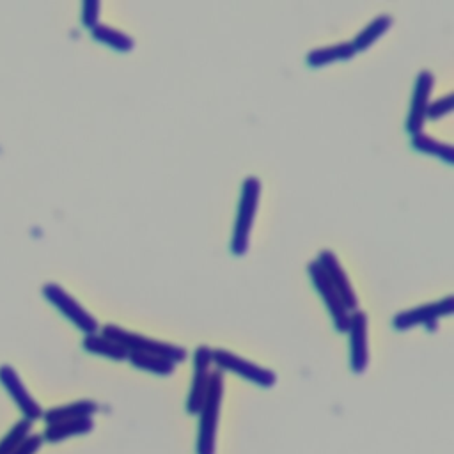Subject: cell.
<instances>
[{
	"label": "cell",
	"instance_id": "cell-3",
	"mask_svg": "<svg viewBox=\"0 0 454 454\" xmlns=\"http://www.w3.org/2000/svg\"><path fill=\"white\" fill-rule=\"evenodd\" d=\"M101 333L106 335L108 339L115 340L117 344H121L128 353H151V355H158V356H165L168 360H172L174 364H179L184 360L186 356V349L181 346H176L172 342H165L160 339H153L142 333H135L129 332L119 325H105L101 326Z\"/></svg>",
	"mask_w": 454,
	"mask_h": 454
},
{
	"label": "cell",
	"instance_id": "cell-24",
	"mask_svg": "<svg viewBox=\"0 0 454 454\" xmlns=\"http://www.w3.org/2000/svg\"><path fill=\"white\" fill-rule=\"evenodd\" d=\"M43 445V436L30 433L14 450L12 454H35Z\"/></svg>",
	"mask_w": 454,
	"mask_h": 454
},
{
	"label": "cell",
	"instance_id": "cell-18",
	"mask_svg": "<svg viewBox=\"0 0 454 454\" xmlns=\"http://www.w3.org/2000/svg\"><path fill=\"white\" fill-rule=\"evenodd\" d=\"M89 30H90V35L96 41L117 50V51H129L135 46L133 37L124 34L122 30H119L115 27H110V25H105V23H96Z\"/></svg>",
	"mask_w": 454,
	"mask_h": 454
},
{
	"label": "cell",
	"instance_id": "cell-9",
	"mask_svg": "<svg viewBox=\"0 0 454 454\" xmlns=\"http://www.w3.org/2000/svg\"><path fill=\"white\" fill-rule=\"evenodd\" d=\"M0 385L4 387V390L11 395V399L14 401L18 410L21 411V419H27V420L34 422V420L43 417V408L30 395V392L23 385L18 372L7 364L0 365Z\"/></svg>",
	"mask_w": 454,
	"mask_h": 454
},
{
	"label": "cell",
	"instance_id": "cell-10",
	"mask_svg": "<svg viewBox=\"0 0 454 454\" xmlns=\"http://www.w3.org/2000/svg\"><path fill=\"white\" fill-rule=\"evenodd\" d=\"M211 376V348L207 346H197L193 351V376L190 392L186 397V411L190 415H197L200 410V404L204 401L207 383Z\"/></svg>",
	"mask_w": 454,
	"mask_h": 454
},
{
	"label": "cell",
	"instance_id": "cell-23",
	"mask_svg": "<svg viewBox=\"0 0 454 454\" xmlns=\"http://www.w3.org/2000/svg\"><path fill=\"white\" fill-rule=\"evenodd\" d=\"M99 11L101 4L98 0H85L82 4V23L89 28H92L96 23H99Z\"/></svg>",
	"mask_w": 454,
	"mask_h": 454
},
{
	"label": "cell",
	"instance_id": "cell-11",
	"mask_svg": "<svg viewBox=\"0 0 454 454\" xmlns=\"http://www.w3.org/2000/svg\"><path fill=\"white\" fill-rule=\"evenodd\" d=\"M434 85V76L431 71L422 69L417 74L415 80V87L411 92V101H410V110L406 115V131L410 135L420 133L424 121H426V112H427V105L431 101V90Z\"/></svg>",
	"mask_w": 454,
	"mask_h": 454
},
{
	"label": "cell",
	"instance_id": "cell-4",
	"mask_svg": "<svg viewBox=\"0 0 454 454\" xmlns=\"http://www.w3.org/2000/svg\"><path fill=\"white\" fill-rule=\"evenodd\" d=\"M211 362L218 367L216 371H229L262 388H270L277 383V374L271 369L257 365L223 348L211 349Z\"/></svg>",
	"mask_w": 454,
	"mask_h": 454
},
{
	"label": "cell",
	"instance_id": "cell-22",
	"mask_svg": "<svg viewBox=\"0 0 454 454\" xmlns=\"http://www.w3.org/2000/svg\"><path fill=\"white\" fill-rule=\"evenodd\" d=\"M452 106H454V94L449 92V94H445V96H442V98H436V99L429 101L426 117H429V119H438V117L449 114V112L452 110Z\"/></svg>",
	"mask_w": 454,
	"mask_h": 454
},
{
	"label": "cell",
	"instance_id": "cell-5",
	"mask_svg": "<svg viewBox=\"0 0 454 454\" xmlns=\"http://www.w3.org/2000/svg\"><path fill=\"white\" fill-rule=\"evenodd\" d=\"M43 296L62 314L66 316L78 330H82L85 335L87 333H96L99 325L96 317L83 309L67 291H64L59 284H44L43 286Z\"/></svg>",
	"mask_w": 454,
	"mask_h": 454
},
{
	"label": "cell",
	"instance_id": "cell-12",
	"mask_svg": "<svg viewBox=\"0 0 454 454\" xmlns=\"http://www.w3.org/2000/svg\"><path fill=\"white\" fill-rule=\"evenodd\" d=\"M316 261L319 262V266L323 268L326 278L330 280V284L333 286V289H335L337 294L340 296L344 307H346L349 312L356 310V305H358L356 293H355V289H353V286H351V282H349V278H348L344 268L340 266L337 255H335L332 250L323 248V250L319 252V255H317Z\"/></svg>",
	"mask_w": 454,
	"mask_h": 454
},
{
	"label": "cell",
	"instance_id": "cell-20",
	"mask_svg": "<svg viewBox=\"0 0 454 454\" xmlns=\"http://www.w3.org/2000/svg\"><path fill=\"white\" fill-rule=\"evenodd\" d=\"M411 145L420 151V153H426V154H433L436 158H442L443 161L447 163H452L454 161V151H452V145L447 144V142H442L431 135H426L424 131L420 133H415L411 135Z\"/></svg>",
	"mask_w": 454,
	"mask_h": 454
},
{
	"label": "cell",
	"instance_id": "cell-17",
	"mask_svg": "<svg viewBox=\"0 0 454 454\" xmlns=\"http://www.w3.org/2000/svg\"><path fill=\"white\" fill-rule=\"evenodd\" d=\"M392 16L390 14H378L376 18H372L355 37L351 43L353 50L355 51H362V50H367L380 35H383L390 25H392Z\"/></svg>",
	"mask_w": 454,
	"mask_h": 454
},
{
	"label": "cell",
	"instance_id": "cell-21",
	"mask_svg": "<svg viewBox=\"0 0 454 454\" xmlns=\"http://www.w3.org/2000/svg\"><path fill=\"white\" fill-rule=\"evenodd\" d=\"M32 422L27 419H20L0 440V454H12V450L30 434Z\"/></svg>",
	"mask_w": 454,
	"mask_h": 454
},
{
	"label": "cell",
	"instance_id": "cell-19",
	"mask_svg": "<svg viewBox=\"0 0 454 454\" xmlns=\"http://www.w3.org/2000/svg\"><path fill=\"white\" fill-rule=\"evenodd\" d=\"M137 369L158 374V376H170L176 369V364L165 356L151 355V353H128V358Z\"/></svg>",
	"mask_w": 454,
	"mask_h": 454
},
{
	"label": "cell",
	"instance_id": "cell-2",
	"mask_svg": "<svg viewBox=\"0 0 454 454\" xmlns=\"http://www.w3.org/2000/svg\"><path fill=\"white\" fill-rule=\"evenodd\" d=\"M259 195H261L259 177L247 176L241 183V193H239L234 229L231 236V252L234 255H245V252L248 250V239H250V231H252L257 204H259Z\"/></svg>",
	"mask_w": 454,
	"mask_h": 454
},
{
	"label": "cell",
	"instance_id": "cell-7",
	"mask_svg": "<svg viewBox=\"0 0 454 454\" xmlns=\"http://www.w3.org/2000/svg\"><path fill=\"white\" fill-rule=\"evenodd\" d=\"M454 307V298L449 294L442 300H434L429 303H422L413 309H406L392 317V326L395 330H410L417 325H431L442 316H449Z\"/></svg>",
	"mask_w": 454,
	"mask_h": 454
},
{
	"label": "cell",
	"instance_id": "cell-1",
	"mask_svg": "<svg viewBox=\"0 0 454 454\" xmlns=\"http://www.w3.org/2000/svg\"><path fill=\"white\" fill-rule=\"evenodd\" d=\"M222 399H223V374L222 371H213L209 376L204 401L197 413L199 415L197 443H195L197 454H215V440H216Z\"/></svg>",
	"mask_w": 454,
	"mask_h": 454
},
{
	"label": "cell",
	"instance_id": "cell-13",
	"mask_svg": "<svg viewBox=\"0 0 454 454\" xmlns=\"http://www.w3.org/2000/svg\"><path fill=\"white\" fill-rule=\"evenodd\" d=\"M98 411V403L92 399H78L67 404H60V406H53L50 410L43 411V420L44 424H57V422H64V420H73V419H85V417H92Z\"/></svg>",
	"mask_w": 454,
	"mask_h": 454
},
{
	"label": "cell",
	"instance_id": "cell-15",
	"mask_svg": "<svg viewBox=\"0 0 454 454\" xmlns=\"http://www.w3.org/2000/svg\"><path fill=\"white\" fill-rule=\"evenodd\" d=\"M356 51L353 50L351 43H335L330 46H321V48H314L310 51H307L305 60L310 67H319L335 60H349Z\"/></svg>",
	"mask_w": 454,
	"mask_h": 454
},
{
	"label": "cell",
	"instance_id": "cell-8",
	"mask_svg": "<svg viewBox=\"0 0 454 454\" xmlns=\"http://www.w3.org/2000/svg\"><path fill=\"white\" fill-rule=\"evenodd\" d=\"M367 316L364 310L349 312L348 319V335H349V367L353 372L362 374L369 364V348H367Z\"/></svg>",
	"mask_w": 454,
	"mask_h": 454
},
{
	"label": "cell",
	"instance_id": "cell-6",
	"mask_svg": "<svg viewBox=\"0 0 454 454\" xmlns=\"http://www.w3.org/2000/svg\"><path fill=\"white\" fill-rule=\"evenodd\" d=\"M307 273L314 284V287L317 289V293L321 294L330 317L333 321V326L337 332H346L348 328V319H349V310L344 307L340 296L337 294V291L333 289V286L330 284V280L326 278L323 268L319 266L317 261H309L307 262Z\"/></svg>",
	"mask_w": 454,
	"mask_h": 454
},
{
	"label": "cell",
	"instance_id": "cell-14",
	"mask_svg": "<svg viewBox=\"0 0 454 454\" xmlns=\"http://www.w3.org/2000/svg\"><path fill=\"white\" fill-rule=\"evenodd\" d=\"M92 427H94L92 417L73 419V420H64V422H57V424H48L41 436H43V442L57 443V442H64L71 436L87 434L92 431Z\"/></svg>",
	"mask_w": 454,
	"mask_h": 454
},
{
	"label": "cell",
	"instance_id": "cell-16",
	"mask_svg": "<svg viewBox=\"0 0 454 454\" xmlns=\"http://www.w3.org/2000/svg\"><path fill=\"white\" fill-rule=\"evenodd\" d=\"M82 348L92 355H99V356L117 360V362L128 358V351L121 344H117L115 340H112L106 335L98 333V332L87 333L82 340Z\"/></svg>",
	"mask_w": 454,
	"mask_h": 454
}]
</instances>
